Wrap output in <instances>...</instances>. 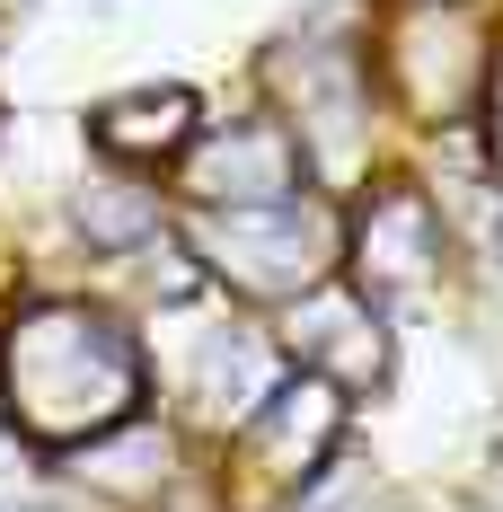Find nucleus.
Instances as JSON below:
<instances>
[{
    "instance_id": "f257e3e1",
    "label": "nucleus",
    "mask_w": 503,
    "mask_h": 512,
    "mask_svg": "<svg viewBox=\"0 0 503 512\" xmlns=\"http://www.w3.org/2000/svg\"><path fill=\"white\" fill-rule=\"evenodd\" d=\"M133 398H142V354L115 318L53 301L9 327V407L36 433H53V442L106 433L133 415Z\"/></svg>"
},
{
    "instance_id": "f03ea898",
    "label": "nucleus",
    "mask_w": 503,
    "mask_h": 512,
    "mask_svg": "<svg viewBox=\"0 0 503 512\" xmlns=\"http://www.w3.org/2000/svg\"><path fill=\"white\" fill-rule=\"evenodd\" d=\"M212 248H221V265H239V283H256V292H301V283L327 274L336 230H327V212L283 195V204H230V221H212Z\"/></svg>"
},
{
    "instance_id": "7ed1b4c3",
    "label": "nucleus",
    "mask_w": 503,
    "mask_h": 512,
    "mask_svg": "<svg viewBox=\"0 0 503 512\" xmlns=\"http://www.w3.org/2000/svg\"><path fill=\"white\" fill-rule=\"evenodd\" d=\"M195 186L221 204H283V195H301V151H292V133L283 124H239L230 142H212L195 168Z\"/></svg>"
},
{
    "instance_id": "20e7f679",
    "label": "nucleus",
    "mask_w": 503,
    "mask_h": 512,
    "mask_svg": "<svg viewBox=\"0 0 503 512\" xmlns=\"http://www.w3.org/2000/svg\"><path fill=\"white\" fill-rule=\"evenodd\" d=\"M98 142L124 159H151V151H186L195 142V98L186 89H133L98 115Z\"/></svg>"
},
{
    "instance_id": "39448f33",
    "label": "nucleus",
    "mask_w": 503,
    "mask_h": 512,
    "mask_svg": "<svg viewBox=\"0 0 503 512\" xmlns=\"http://www.w3.org/2000/svg\"><path fill=\"white\" fill-rule=\"evenodd\" d=\"M362 248L380 256V274H389V283H415V274H424V256H433V221H424V204H415V195H389V204L371 212Z\"/></svg>"
},
{
    "instance_id": "423d86ee",
    "label": "nucleus",
    "mask_w": 503,
    "mask_h": 512,
    "mask_svg": "<svg viewBox=\"0 0 503 512\" xmlns=\"http://www.w3.org/2000/svg\"><path fill=\"white\" fill-rule=\"evenodd\" d=\"M212 407H230V415H248L256 398H265V354H256L248 336H230V345H212Z\"/></svg>"
}]
</instances>
